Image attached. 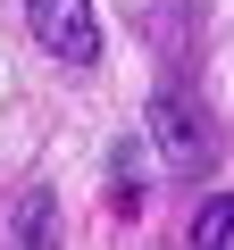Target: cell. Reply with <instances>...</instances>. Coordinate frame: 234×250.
Returning a JSON list of instances; mask_svg holds the SVG:
<instances>
[{
	"label": "cell",
	"instance_id": "277c9868",
	"mask_svg": "<svg viewBox=\"0 0 234 250\" xmlns=\"http://www.w3.org/2000/svg\"><path fill=\"white\" fill-rule=\"evenodd\" d=\"M9 242H17V250L50 242V192H25V200H17V217H9Z\"/></svg>",
	"mask_w": 234,
	"mask_h": 250
},
{
	"label": "cell",
	"instance_id": "6da1fadb",
	"mask_svg": "<svg viewBox=\"0 0 234 250\" xmlns=\"http://www.w3.org/2000/svg\"><path fill=\"white\" fill-rule=\"evenodd\" d=\"M151 134H159V150H167V167H184V175H201V167H217V117L201 108V92H184V83H167V92L151 100Z\"/></svg>",
	"mask_w": 234,
	"mask_h": 250
},
{
	"label": "cell",
	"instance_id": "7a4b0ae2",
	"mask_svg": "<svg viewBox=\"0 0 234 250\" xmlns=\"http://www.w3.org/2000/svg\"><path fill=\"white\" fill-rule=\"evenodd\" d=\"M25 34H34L42 59H59V67H92V59H100L92 0H25Z\"/></svg>",
	"mask_w": 234,
	"mask_h": 250
},
{
	"label": "cell",
	"instance_id": "3957f363",
	"mask_svg": "<svg viewBox=\"0 0 234 250\" xmlns=\"http://www.w3.org/2000/svg\"><path fill=\"white\" fill-rule=\"evenodd\" d=\"M184 242H192V250H234V192L201 200V208H192V225H184Z\"/></svg>",
	"mask_w": 234,
	"mask_h": 250
}]
</instances>
